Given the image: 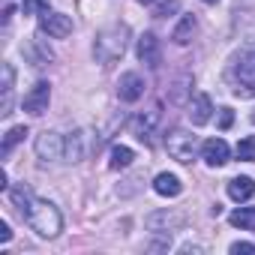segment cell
Returning <instances> with one entry per match:
<instances>
[{
	"label": "cell",
	"mask_w": 255,
	"mask_h": 255,
	"mask_svg": "<svg viewBox=\"0 0 255 255\" xmlns=\"http://www.w3.org/2000/svg\"><path fill=\"white\" fill-rule=\"evenodd\" d=\"M132 159H135L132 147L117 144V147H111V159H108V165H111L114 171H120V168H129V165H132Z\"/></svg>",
	"instance_id": "obj_14"
},
{
	"label": "cell",
	"mask_w": 255,
	"mask_h": 255,
	"mask_svg": "<svg viewBox=\"0 0 255 255\" xmlns=\"http://www.w3.org/2000/svg\"><path fill=\"white\" fill-rule=\"evenodd\" d=\"M201 159H204L210 168L225 165V162L231 159V147H228V141H225V138H207V141L201 144Z\"/></svg>",
	"instance_id": "obj_7"
},
{
	"label": "cell",
	"mask_w": 255,
	"mask_h": 255,
	"mask_svg": "<svg viewBox=\"0 0 255 255\" xmlns=\"http://www.w3.org/2000/svg\"><path fill=\"white\" fill-rule=\"evenodd\" d=\"M255 195V180L252 177H231L228 180V198L231 201H249Z\"/></svg>",
	"instance_id": "obj_12"
},
{
	"label": "cell",
	"mask_w": 255,
	"mask_h": 255,
	"mask_svg": "<svg viewBox=\"0 0 255 255\" xmlns=\"http://www.w3.org/2000/svg\"><path fill=\"white\" fill-rule=\"evenodd\" d=\"M12 78H15V72H12V66H9V63H3V111H0V114H9V96H12Z\"/></svg>",
	"instance_id": "obj_20"
},
{
	"label": "cell",
	"mask_w": 255,
	"mask_h": 255,
	"mask_svg": "<svg viewBox=\"0 0 255 255\" xmlns=\"http://www.w3.org/2000/svg\"><path fill=\"white\" fill-rule=\"evenodd\" d=\"M177 9V0H159L153 6V15H165V12H174Z\"/></svg>",
	"instance_id": "obj_22"
},
{
	"label": "cell",
	"mask_w": 255,
	"mask_h": 255,
	"mask_svg": "<svg viewBox=\"0 0 255 255\" xmlns=\"http://www.w3.org/2000/svg\"><path fill=\"white\" fill-rule=\"evenodd\" d=\"M48 102H51V84H48V81H36V84L24 93L21 108H24L27 114H33V117H39V114L48 111Z\"/></svg>",
	"instance_id": "obj_4"
},
{
	"label": "cell",
	"mask_w": 255,
	"mask_h": 255,
	"mask_svg": "<svg viewBox=\"0 0 255 255\" xmlns=\"http://www.w3.org/2000/svg\"><path fill=\"white\" fill-rule=\"evenodd\" d=\"M234 153H237V159H243V162H255V135H249V138L237 141Z\"/></svg>",
	"instance_id": "obj_19"
},
{
	"label": "cell",
	"mask_w": 255,
	"mask_h": 255,
	"mask_svg": "<svg viewBox=\"0 0 255 255\" xmlns=\"http://www.w3.org/2000/svg\"><path fill=\"white\" fill-rule=\"evenodd\" d=\"M39 30L48 33L51 39H66L72 33V18L63 15V12H45L39 18Z\"/></svg>",
	"instance_id": "obj_6"
},
{
	"label": "cell",
	"mask_w": 255,
	"mask_h": 255,
	"mask_svg": "<svg viewBox=\"0 0 255 255\" xmlns=\"http://www.w3.org/2000/svg\"><path fill=\"white\" fill-rule=\"evenodd\" d=\"M21 12L24 15H45L48 12V0H21Z\"/></svg>",
	"instance_id": "obj_21"
},
{
	"label": "cell",
	"mask_w": 255,
	"mask_h": 255,
	"mask_svg": "<svg viewBox=\"0 0 255 255\" xmlns=\"http://www.w3.org/2000/svg\"><path fill=\"white\" fill-rule=\"evenodd\" d=\"M195 27H198V21H195V15H183V18H180V24L174 27V33H171V39H174L177 45H186V42L192 39V33H195Z\"/></svg>",
	"instance_id": "obj_15"
},
{
	"label": "cell",
	"mask_w": 255,
	"mask_h": 255,
	"mask_svg": "<svg viewBox=\"0 0 255 255\" xmlns=\"http://www.w3.org/2000/svg\"><path fill=\"white\" fill-rule=\"evenodd\" d=\"M165 147H168V156L183 162V165H189L198 156V138L183 132V129H174L171 135H165Z\"/></svg>",
	"instance_id": "obj_3"
},
{
	"label": "cell",
	"mask_w": 255,
	"mask_h": 255,
	"mask_svg": "<svg viewBox=\"0 0 255 255\" xmlns=\"http://www.w3.org/2000/svg\"><path fill=\"white\" fill-rule=\"evenodd\" d=\"M156 123H159V105H153L150 111H144V114L135 120V135H138L141 141H147L150 132L156 129Z\"/></svg>",
	"instance_id": "obj_13"
},
{
	"label": "cell",
	"mask_w": 255,
	"mask_h": 255,
	"mask_svg": "<svg viewBox=\"0 0 255 255\" xmlns=\"http://www.w3.org/2000/svg\"><path fill=\"white\" fill-rule=\"evenodd\" d=\"M24 135H27V126H12V129L3 135V144H0V153H3V156H9V153H12V147H15L18 141H24Z\"/></svg>",
	"instance_id": "obj_17"
},
{
	"label": "cell",
	"mask_w": 255,
	"mask_h": 255,
	"mask_svg": "<svg viewBox=\"0 0 255 255\" xmlns=\"http://www.w3.org/2000/svg\"><path fill=\"white\" fill-rule=\"evenodd\" d=\"M36 156H39L42 162H57V159H63V156H66V141H63V135H60V132H42V135L36 138Z\"/></svg>",
	"instance_id": "obj_5"
},
{
	"label": "cell",
	"mask_w": 255,
	"mask_h": 255,
	"mask_svg": "<svg viewBox=\"0 0 255 255\" xmlns=\"http://www.w3.org/2000/svg\"><path fill=\"white\" fill-rule=\"evenodd\" d=\"M231 120H234V111H231V108H222V117H219V126H222V129H228V126H231Z\"/></svg>",
	"instance_id": "obj_24"
},
{
	"label": "cell",
	"mask_w": 255,
	"mask_h": 255,
	"mask_svg": "<svg viewBox=\"0 0 255 255\" xmlns=\"http://www.w3.org/2000/svg\"><path fill=\"white\" fill-rule=\"evenodd\" d=\"M189 120L195 123V126H204L207 120H210V114H213V102H210V96L207 93H195L192 96V102H189Z\"/></svg>",
	"instance_id": "obj_10"
},
{
	"label": "cell",
	"mask_w": 255,
	"mask_h": 255,
	"mask_svg": "<svg viewBox=\"0 0 255 255\" xmlns=\"http://www.w3.org/2000/svg\"><path fill=\"white\" fill-rule=\"evenodd\" d=\"M138 60L147 63V66H159V39L156 33H141L138 36Z\"/></svg>",
	"instance_id": "obj_9"
},
{
	"label": "cell",
	"mask_w": 255,
	"mask_h": 255,
	"mask_svg": "<svg viewBox=\"0 0 255 255\" xmlns=\"http://www.w3.org/2000/svg\"><path fill=\"white\" fill-rule=\"evenodd\" d=\"M24 219H27V225L39 234V237H57L60 231H63V216H60V210L51 204V201H45V198H30V204L24 207V213H21Z\"/></svg>",
	"instance_id": "obj_1"
},
{
	"label": "cell",
	"mask_w": 255,
	"mask_h": 255,
	"mask_svg": "<svg viewBox=\"0 0 255 255\" xmlns=\"http://www.w3.org/2000/svg\"><path fill=\"white\" fill-rule=\"evenodd\" d=\"M153 189H156V195H162V198H177V195L183 192V183H180L177 174L162 171V174L153 177Z\"/></svg>",
	"instance_id": "obj_11"
},
{
	"label": "cell",
	"mask_w": 255,
	"mask_h": 255,
	"mask_svg": "<svg viewBox=\"0 0 255 255\" xmlns=\"http://www.w3.org/2000/svg\"><path fill=\"white\" fill-rule=\"evenodd\" d=\"M66 156H69V162H78V159L84 156V132H75V135L66 141Z\"/></svg>",
	"instance_id": "obj_18"
},
{
	"label": "cell",
	"mask_w": 255,
	"mask_h": 255,
	"mask_svg": "<svg viewBox=\"0 0 255 255\" xmlns=\"http://www.w3.org/2000/svg\"><path fill=\"white\" fill-rule=\"evenodd\" d=\"M201 3H216V0H201Z\"/></svg>",
	"instance_id": "obj_27"
},
{
	"label": "cell",
	"mask_w": 255,
	"mask_h": 255,
	"mask_svg": "<svg viewBox=\"0 0 255 255\" xmlns=\"http://www.w3.org/2000/svg\"><path fill=\"white\" fill-rule=\"evenodd\" d=\"M228 222L234 228H243V231H255V207H240L228 216Z\"/></svg>",
	"instance_id": "obj_16"
},
{
	"label": "cell",
	"mask_w": 255,
	"mask_h": 255,
	"mask_svg": "<svg viewBox=\"0 0 255 255\" xmlns=\"http://www.w3.org/2000/svg\"><path fill=\"white\" fill-rule=\"evenodd\" d=\"M231 252L234 255H255V243H243V240H237V243H231Z\"/></svg>",
	"instance_id": "obj_23"
},
{
	"label": "cell",
	"mask_w": 255,
	"mask_h": 255,
	"mask_svg": "<svg viewBox=\"0 0 255 255\" xmlns=\"http://www.w3.org/2000/svg\"><path fill=\"white\" fill-rule=\"evenodd\" d=\"M126 39H129V27H126V24H111V27L99 30V33H96V42H93L96 60H99V63H111V60L123 57Z\"/></svg>",
	"instance_id": "obj_2"
},
{
	"label": "cell",
	"mask_w": 255,
	"mask_h": 255,
	"mask_svg": "<svg viewBox=\"0 0 255 255\" xmlns=\"http://www.w3.org/2000/svg\"><path fill=\"white\" fill-rule=\"evenodd\" d=\"M12 240V228L6 222H0V243H9Z\"/></svg>",
	"instance_id": "obj_25"
},
{
	"label": "cell",
	"mask_w": 255,
	"mask_h": 255,
	"mask_svg": "<svg viewBox=\"0 0 255 255\" xmlns=\"http://www.w3.org/2000/svg\"><path fill=\"white\" fill-rule=\"evenodd\" d=\"M117 96L123 102H138L144 96V78L138 72H123L117 81Z\"/></svg>",
	"instance_id": "obj_8"
},
{
	"label": "cell",
	"mask_w": 255,
	"mask_h": 255,
	"mask_svg": "<svg viewBox=\"0 0 255 255\" xmlns=\"http://www.w3.org/2000/svg\"><path fill=\"white\" fill-rule=\"evenodd\" d=\"M138 3H144V6H150V3H156V0H138Z\"/></svg>",
	"instance_id": "obj_26"
}]
</instances>
